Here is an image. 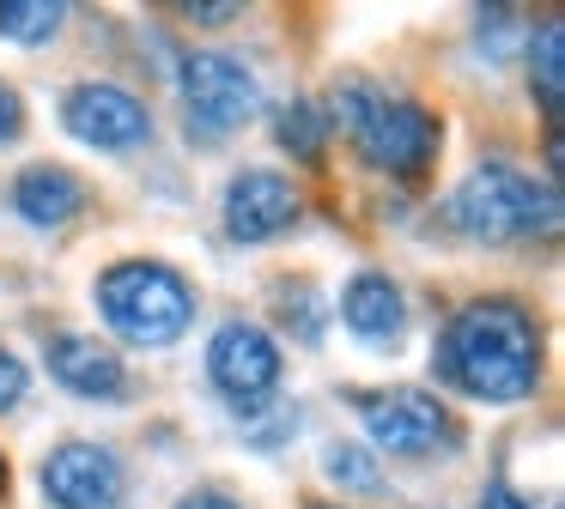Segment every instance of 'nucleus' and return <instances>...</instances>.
Listing matches in <instances>:
<instances>
[{"instance_id":"1","label":"nucleus","mask_w":565,"mask_h":509,"mask_svg":"<svg viewBox=\"0 0 565 509\" xmlns=\"http://www.w3.org/2000/svg\"><path fill=\"white\" fill-rule=\"evenodd\" d=\"M431 370L480 407H516L541 388V322L516 297H475L444 322Z\"/></svg>"},{"instance_id":"2","label":"nucleus","mask_w":565,"mask_h":509,"mask_svg":"<svg viewBox=\"0 0 565 509\" xmlns=\"http://www.w3.org/2000/svg\"><path fill=\"white\" fill-rule=\"evenodd\" d=\"M98 297V315L116 339L128 346H147V351H164L189 334L195 322V291L177 267L164 261H147V254H128V261H110L92 285Z\"/></svg>"},{"instance_id":"3","label":"nucleus","mask_w":565,"mask_h":509,"mask_svg":"<svg viewBox=\"0 0 565 509\" xmlns=\"http://www.w3.org/2000/svg\"><path fill=\"white\" fill-rule=\"evenodd\" d=\"M329 121H341L347 140L359 145V158H365L371 170H383V176H419L444 145V128L426 104L390 97L371 79H347L341 91H334Z\"/></svg>"},{"instance_id":"4","label":"nucleus","mask_w":565,"mask_h":509,"mask_svg":"<svg viewBox=\"0 0 565 509\" xmlns=\"http://www.w3.org/2000/svg\"><path fill=\"white\" fill-rule=\"evenodd\" d=\"M444 213L475 242H516L559 225V194H553V182H535L516 164H480L456 182Z\"/></svg>"},{"instance_id":"5","label":"nucleus","mask_w":565,"mask_h":509,"mask_svg":"<svg viewBox=\"0 0 565 509\" xmlns=\"http://www.w3.org/2000/svg\"><path fill=\"white\" fill-rule=\"evenodd\" d=\"M177 85H183L189 133H201V140H220V133L244 128L262 104L256 73L237 55H225V48H195V55L183 61V73H177Z\"/></svg>"},{"instance_id":"6","label":"nucleus","mask_w":565,"mask_h":509,"mask_svg":"<svg viewBox=\"0 0 565 509\" xmlns=\"http://www.w3.org/2000/svg\"><path fill=\"white\" fill-rule=\"evenodd\" d=\"M359 424H365L371 448L377 455H431V448L456 443L450 407L426 388H377V394H359Z\"/></svg>"},{"instance_id":"7","label":"nucleus","mask_w":565,"mask_h":509,"mask_svg":"<svg viewBox=\"0 0 565 509\" xmlns=\"http://www.w3.org/2000/svg\"><path fill=\"white\" fill-rule=\"evenodd\" d=\"M280 370H286L280 346H274V334L256 322H225L220 334L207 339V376L237 412H262V400L280 388Z\"/></svg>"},{"instance_id":"8","label":"nucleus","mask_w":565,"mask_h":509,"mask_svg":"<svg viewBox=\"0 0 565 509\" xmlns=\"http://www.w3.org/2000/svg\"><path fill=\"white\" fill-rule=\"evenodd\" d=\"M62 128L79 145H92V152H135V145L152 140L147 104L128 85H110V79H79L62 97Z\"/></svg>"},{"instance_id":"9","label":"nucleus","mask_w":565,"mask_h":509,"mask_svg":"<svg viewBox=\"0 0 565 509\" xmlns=\"http://www.w3.org/2000/svg\"><path fill=\"white\" fill-rule=\"evenodd\" d=\"M43 497L55 509H116L128 491L122 455L104 443H62L43 455Z\"/></svg>"},{"instance_id":"10","label":"nucleus","mask_w":565,"mask_h":509,"mask_svg":"<svg viewBox=\"0 0 565 509\" xmlns=\"http://www.w3.org/2000/svg\"><path fill=\"white\" fill-rule=\"evenodd\" d=\"M220 213H225V237L232 242H274L298 225L305 201H298L292 176H280V170H237L225 182Z\"/></svg>"},{"instance_id":"11","label":"nucleus","mask_w":565,"mask_h":509,"mask_svg":"<svg viewBox=\"0 0 565 509\" xmlns=\"http://www.w3.org/2000/svg\"><path fill=\"white\" fill-rule=\"evenodd\" d=\"M50 376L79 400H122L128 394L122 358L98 334H55L50 339Z\"/></svg>"},{"instance_id":"12","label":"nucleus","mask_w":565,"mask_h":509,"mask_svg":"<svg viewBox=\"0 0 565 509\" xmlns=\"http://www.w3.org/2000/svg\"><path fill=\"white\" fill-rule=\"evenodd\" d=\"M13 213L31 230H62L86 213V182L67 164H25L13 176Z\"/></svg>"},{"instance_id":"13","label":"nucleus","mask_w":565,"mask_h":509,"mask_svg":"<svg viewBox=\"0 0 565 509\" xmlns=\"http://www.w3.org/2000/svg\"><path fill=\"white\" fill-rule=\"evenodd\" d=\"M341 322L353 327L365 346H390V339H402V327H407L402 285H395L390 273H377V267L353 273V279H347V291H341Z\"/></svg>"},{"instance_id":"14","label":"nucleus","mask_w":565,"mask_h":509,"mask_svg":"<svg viewBox=\"0 0 565 509\" xmlns=\"http://www.w3.org/2000/svg\"><path fill=\"white\" fill-rule=\"evenodd\" d=\"M529 85H535L547 116L565 109V19H547L535 31V43H529Z\"/></svg>"},{"instance_id":"15","label":"nucleus","mask_w":565,"mask_h":509,"mask_svg":"<svg viewBox=\"0 0 565 509\" xmlns=\"http://www.w3.org/2000/svg\"><path fill=\"white\" fill-rule=\"evenodd\" d=\"M62 19H67L62 0H0V36H7V43L38 48L62 31Z\"/></svg>"},{"instance_id":"16","label":"nucleus","mask_w":565,"mask_h":509,"mask_svg":"<svg viewBox=\"0 0 565 509\" xmlns=\"http://www.w3.org/2000/svg\"><path fill=\"white\" fill-rule=\"evenodd\" d=\"M329 128L334 121L322 116V104H286L280 109V145L298 158V164H322V152H329Z\"/></svg>"},{"instance_id":"17","label":"nucleus","mask_w":565,"mask_h":509,"mask_svg":"<svg viewBox=\"0 0 565 509\" xmlns=\"http://www.w3.org/2000/svg\"><path fill=\"white\" fill-rule=\"evenodd\" d=\"M322 473H329L334 485H347V491H371V485L383 479L377 455L359 448V443H329V448H322Z\"/></svg>"},{"instance_id":"18","label":"nucleus","mask_w":565,"mask_h":509,"mask_svg":"<svg viewBox=\"0 0 565 509\" xmlns=\"http://www.w3.org/2000/svg\"><path fill=\"white\" fill-rule=\"evenodd\" d=\"M286 297H298V310H286V303H280V322L292 327L298 339H310V346H317V339H322V297L310 285H292Z\"/></svg>"},{"instance_id":"19","label":"nucleus","mask_w":565,"mask_h":509,"mask_svg":"<svg viewBox=\"0 0 565 509\" xmlns=\"http://www.w3.org/2000/svg\"><path fill=\"white\" fill-rule=\"evenodd\" d=\"M25 394H31V370H25V358H13V351L0 346V412H13Z\"/></svg>"},{"instance_id":"20","label":"nucleus","mask_w":565,"mask_h":509,"mask_svg":"<svg viewBox=\"0 0 565 509\" xmlns=\"http://www.w3.org/2000/svg\"><path fill=\"white\" fill-rule=\"evenodd\" d=\"M19 133H25V97L0 79V145H13Z\"/></svg>"},{"instance_id":"21","label":"nucleus","mask_w":565,"mask_h":509,"mask_svg":"<svg viewBox=\"0 0 565 509\" xmlns=\"http://www.w3.org/2000/svg\"><path fill=\"white\" fill-rule=\"evenodd\" d=\"M183 19H195V24H232V19H244V7H232V0H201V7H183Z\"/></svg>"},{"instance_id":"22","label":"nucleus","mask_w":565,"mask_h":509,"mask_svg":"<svg viewBox=\"0 0 565 509\" xmlns=\"http://www.w3.org/2000/svg\"><path fill=\"white\" fill-rule=\"evenodd\" d=\"M177 509H244V503H237L232 491H213V485H201V491H189Z\"/></svg>"},{"instance_id":"23","label":"nucleus","mask_w":565,"mask_h":509,"mask_svg":"<svg viewBox=\"0 0 565 509\" xmlns=\"http://www.w3.org/2000/svg\"><path fill=\"white\" fill-rule=\"evenodd\" d=\"M0 491H7V461H0Z\"/></svg>"},{"instance_id":"24","label":"nucleus","mask_w":565,"mask_h":509,"mask_svg":"<svg viewBox=\"0 0 565 509\" xmlns=\"http://www.w3.org/2000/svg\"><path fill=\"white\" fill-rule=\"evenodd\" d=\"M310 509H341V503H310Z\"/></svg>"}]
</instances>
